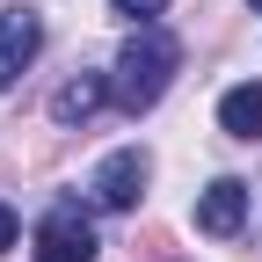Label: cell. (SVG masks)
Here are the masks:
<instances>
[{
    "mask_svg": "<svg viewBox=\"0 0 262 262\" xmlns=\"http://www.w3.org/2000/svg\"><path fill=\"white\" fill-rule=\"evenodd\" d=\"M175 66H182V44H175L160 22H139V37H131V44H124V58H117V80H110V95H117L131 117H139V110H153L160 95H168Z\"/></svg>",
    "mask_w": 262,
    "mask_h": 262,
    "instance_id": "6da1fadb",
    "label": "cell"
},
{
    "mask_svg": "<svg viewBox=\"0 0 262 262\" xmlns=\"http://www.w3.org/2000/svg\"><path fill=\"white\" fill-rule=\"evenodd\" d=\"M95 219L80 211V196H58L37 226V262H95Z\"/></svg>",
    "mask_w": 262,
    "mask_h": 262,
    "instance_id": "7a4b0ae2",
    "label": "cell"
},
{
    "mask_svg": "<svg viewBox=\"0 0 262 262\" xmlns=\"http://www.w3.org/2000/svg\"><path fill=\"white\" fill-rule=\"evenodd\" d=\"M146 175H153V160H146L139 146H117L102 168H95L88 189H95V204H102V211H131V204L146 196Z\"/></svg>",
    "mask_w": 262,
    "mask_h": 262,
    "instance_id": "3957f363",
    "label": "cell"
},
{
    "mask_svg": "<svg viewBox=\"0 0 262 262\" xmlns=\"http://www.w3.org/2000/svg\"><path fill=\"white\" fill-rule=\"evenodd\" d=\"M37 44H44V22L29 15V8H8V15H0V95L22 80V66L37 58Z\"/></svg>",
    "mask_w": 262,
    "mask_h": 262,
    "instance_id": "277c9868",
    "label": "cell"
},
{
    "mask_svg": "<svg viewBox=\"0 0 262 262\" xmlns=\"http://www.w3.org/2000/svg\"><path fill=\"white\" fill-rule=\"evenodd\" d=\"M196 226H204V233H241L248 226V182H233V175H219L204 196H196Z\"/></svg>",
    "mask_w": 262,
    "mask_h": 262,
    "instance_id": "5b68a950",
    "label": "cell"
},
{
    "mask_svg": "<svg viewBox=\"0 0 262 262\" xmlns=\"http://www.w3.org/2000/svg\"><path fill=\"white\" fill-rule=\"evenodd\" d=\"M219 131L226 139H255L262 131V80H241L219 95Z\"/></svg>",
    "mask_w": 262,
    "mask_h": 262,
    "instance_id": "8992f818",
    "label": "cell"
},
{
    "mask_svg": "<svg viewBox=\"0 0 262 262\" xmlns=\"http://www.w3.org/2000/svg\"><path fill=\"white\" fill-rule=\"evenodd\" d=\"M102 102H110V80H102V73H80V80H66V88L51 95V117H58V124H88Z\"/></svg>",
    "mask_w": 262,
    "mask_h": 262,
    "instance_id": "52a82bcc",
    "label": "cell"
},
{
    "mask_svg": "<svg viewBox=\"0 0 262 262\" xmlns=\"http://www.w3.org/2000/svg\"><path fill=\"white\" fill-rule=\"evenodd\" d=\"M110 8H117V15H131V22H146V15L168 8V0H110Z\"/></svg>",
    "mask_w": 262,
    "mask_h": 262,
    "instance_id": "ba28073f",
    "label": "cell"
},
{
    "mask_svg": "<svg viewBox=\"0 0 262 262\" xmlns=\"http://www.w3.org/2000/svg\"><path fill=\"white\" fill-rule=\"evenodd\" d=\"M15 233H22V226H15V211H8V204H0V255H8V248H15Z\"/></svg>",
    "mask_w": 262,
    "mask_h": 262,
    "instance_id": "9c48e42d",
    "label": "cell"
},
{
    "mask_svg": "<svg viewBox=\"0 0 262 262\" xmlns=\"http://www.w3.org/2000/svg\"><path fill=\"white\" fill-rule=\"evenodd\" d=\"M248 8H255V15H262V0H248Z\"/></svg>",
    "mask_w": 262,
    "mask_h": 262,
    "instance_id": "30bf717a",
    "label": "cell"
}]
</instances>
